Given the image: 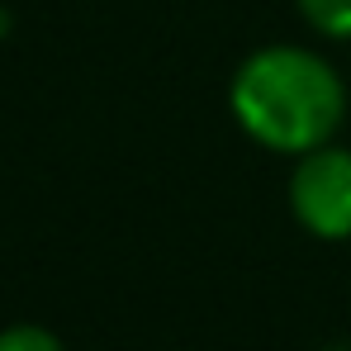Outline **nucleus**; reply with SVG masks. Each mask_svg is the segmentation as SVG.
Here are the masks:
<instances>
[{"instance_id": "f257e3e1", "label": "nucleus", "mask_w": 351, "mask_h": 351, "mask_svg": "<svg viewBox=\"0 0 351 351\" xmlns=\"http://www.w3.org/2000/svg\"><path fill=\"white\" fill-rule=\"evenodd\" d=\"M228 105H233L237 128L256 147L304 157L332 143V133L342 128L347 86L328 58L294 43H271L242 58L228 86Z\"/></svg>"}, {"instance_id": "f03ea898", "label": "nucleus", "mask_w": 351, "mask_h": 351, "mask_svg": "<svg viewBox=\"0 0 351 351\" xmlns=\"http://www.w3.org/2000/svg\"><path fill=\"white\" fill-rule=\"evenodd\" d=\"M290 214L323 242L351 237V147H313L290 171Z\"/></svg>"}, {"instance_id": "7ed1b4c3", "label": "nucleus", "mask_w": 351, "mask_h": 351, "mask_svg": "<svg viewBox=\"0 0 351 351\" xmlns=\"http://www.w3.org/2000/svg\"><path fill=\"white\" fill-rule=\"evenodd\" d=\"M299 19L323 38H351V0H294Z\"/></svg>"}, {"instance_id": "20e7f679", "label": "nucleus", "mask_w": 351, "mask_h": 351, "mask_svg": "<svg viewBox=\"0 0 351 351\" xmlns=\"http://www.w3.org/2000/svg\"><path fill=\"white\" fill-rule=\"evenodd\" d=\"M0 351H62L58 332L38 328V323H14L0 332Z\"/></svg>"}]
</instances>
